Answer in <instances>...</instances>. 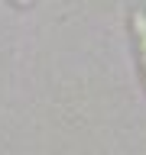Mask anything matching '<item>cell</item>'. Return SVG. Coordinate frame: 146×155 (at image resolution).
I'll use <instances>...</instances> for the list:
<instances>
[{
    "label": "cell",
    "mask_w": 146,
    "mask_h": 155,
    "mask_svg": "<svg viewBox=\"0 0 146 155\" xmlns=\"http://www.w3.org/2000/svg\"><path fill=\"white\" fill-rule=\"evenodd\" d=\"M130 29L136 39V52H140V68H143V81H146V10L133 7L130 10Z\"/></svg>",
    "instance_id": "obj_1"
}]
</instances>
